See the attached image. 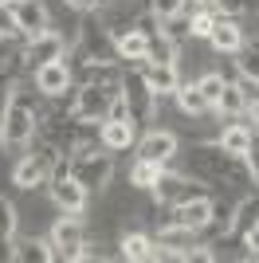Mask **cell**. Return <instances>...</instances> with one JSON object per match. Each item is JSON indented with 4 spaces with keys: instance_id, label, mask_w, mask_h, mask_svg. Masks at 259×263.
Instances as JSON below:
<instances>
[{
    "instance_id": "cell-1",
    "label": "cell",
    "mask_w": 259,
    "mask_h": 263,
    "mask_svg": "<svg viewBox=\"0 0 259 263\" xmlns=\"http://www.w3.org/2000/svg\"><path fill=\"white\" fill-rule=\"evenodd\" d=\"M193 173L200 181H212V185H236V189L251 185L248 161L239 154H228L220 142H205L193 149Z\"/></svg>"
},
{
    "instance_id": "cell-2",
    "label": "cell",
    "mask_w": 259,
    "mask_h": 263,
    "mask_svg": "<svg viewBox=\"0 0 259 263\" xmlns=\"http://www.w3.org/2000/svg\"><path fill=\"white\" fill-rule=\"evenodd\" d=\"M35 126H40V114H35L32 99L16 87L12 99H8L4 118H0V145H4L8 154H24V149L35 142Z\"/></svg>"
},
{
    "instance_id": "cell-3",
    "label": "cell",
    "mask_w": 259,
    "mask_h": 263,
    "mask_svg": "<svg viewBox=\"0 0 259 263\" xmlns=\"http://www.w3.org/2000/svg\"><path fill=\"white\" fill-rule=\"evenodd\" d=\"M55 165H59V154H55L47 142L28 145V149L20 154V161L12 165V185L24 189V193H32V189H40V185H47V181H51Z\"/></svg>"
},
{
    "instance_id": "cell-4",
    "label": "cell",
    "mask_w": 259,
    "mask_h": 263,
    "mask_svg": "<svg viewBox=\"0 0 259 263\" xmlns=\"http://www.w3.org/2000/svg\"><path fill=\"white\" fill-rule=\"evenodd\" d=\"M122 90L118 87H106V83H75L71 87V106L67 114L75 122H106V110H110V99Z\"/></svg>"
},
{
    "instance_id": "cell-5",
    "label": "cell",
    "mask_w": 259,
    "mask_h": 263,
    "mask_svg": "<svg viewBox=\"0 0 259 263\" xmlns=\"http://www.w3.org/2000/svg\"><path fill=\"white\" fill-rule=\"evenodd\" d=\"M67 165H71V173H75L90 193H102V189L110 185V177H114V157H110L106 145L75 149V154L67 157Z\"/></svg>"
},
{
    "instance_id": "cell-6",
    "label": "cell",
    "mask_w": 259,
    "mask_h": 263,
    "mask_svg": "<svg viewBox=\"0 0 259 263\" xmlns=\"http://www.w3.org/2000/svg\"><path fill=\"white\" fill-rule=\"evenodd\" d=\"M122 99L130 102V114H134L138 126L153 122V114H157V95H153V87L145 83L138 63H130L126 71H122Z\"/></svg>"
},
{
    "instance_id": "cell-7",
    "label": "cell",
    "mask_w": 259,
    "mask_h": 263,
    "mask_svg": "<svg viewBox=\"0 0 259 263\" xmlns=\"http://www.w3.org/2000/svg\"><path fill=\"white\" fill-rule=\"evenodd\" d=\"M47 193H51V200H55L63 212H83V209H86V197H90V189H86L83 181L71 173L67 157H59L51 181H47Z\"/></svg>"
},
{
    "instance_id": "cell-8",
    "label": "cell",
    "mask_w": 259,
    "mask_h": 263,
    "mask_svg": "<svg viewBox=\"0 0 259 263\" xmlns=\"http://www.w3.org/2000/svg\"><path fill=\"white\" fill-rule=\"evenodd\" d=\"M150 193L157 197V204H181V200H189V197H205L208 185L193 173H177V169L165 165L161 177H157V185H153Z\"/></svg>"
},
{
    "instance_id": "cell-9",
    "label": "cell",
    "mask_w": 259,
    "mask_h": 263,
    "mask_svg": "<svg viewBox=\"0 0 259 263\" xmlns=\"http://www.w3.org/2000/svg\"><path fill=\"white\" fill-rule=\"evenodd\" d=\"M51 248H55V259H83V243H86V232H83V220L79 212H63V216L51 224Z\"/></svg>"
},
{
    "instance_id": "cell-10",
    "label": "cell",
    "mask_w": 259,
    "mask_h": 263,
    "mask_svg": "<svg viewBox=\"0 0 259 263\" xmlns=\"http://www.w3.org/2000/svg\"><path fill=\"white\" fill-rule=\"evenodd\" d=\"M32 79H35V90L47 95V99H63L67 90L75 87V75H71V63H67V59H51V63L35 67Z\"/></svg>"
},
{
    "instance_id": "cell-11",
    "label": "cell",
    "mask_w": 259,
    "mask_h": 263,
    "mask_svg": "<svg viewBox=\"0 0 259 263\" xmlns=\"http://www.w3.org/2000/svg\"><path fill=\"white\" fill-rule=\"evenodd\" d=\"M51 59H67V40L59 32H47L43 35H32L28 44H24V67H43V63H51Z\"/></svg>"
},
{
    "instance_id": "cell-12",
    "label": "cell",
    "mask_w": 259,
    "mask_h": 263,
    "mask_svg": "<svg viewBox=\"0 0 259 263\" xmlns=\"http://www.w3.org/2000/svg\"><path fill=\"white\" fill-rule=\"evenodd\" d=\"M177 224H189V228H200L208 232L216 224V204H212V193H205V197H189L181 200V204H173V216Z\"/></svg>"
},
{
    "instance_id": "cell-13",
    "label": "cell",
    "mask_w": 259,
    "mask_h": 263,
    "mask_svg": "<svg viewBox=\"0 0 259 263\" xmlns=\"http://www.w3.org/2000/svg\"><path fill=\"white\" fill-rule=\"evenodd\" d=\"M12 12H16V24H20V35L32 40V35H43L51 28V12L43 0H12Z\"/></svg>"
},
{
    "instance_id": "cell-14",
    "label": "cell",
    "mask_w": 259,
    "mask_h": 263,
    "mask_svg": "<svg viewBox=\"0 0 259 263\" xmlns=\"http://www.w3.org/2000/svg\"><path fill=\"white\" fill-rule=\"evenodd\" d=\"M177 134H169V130H150L145 138H138V157H150V161H157V165H169L173 157H177Z\"/></svg>"
},
{
    "instance_id": "cell-15",
    "label": "cell",
    "mask_w": 259,
    "mask_h": 263,
    "mask_svg": "<svg viewBox=\"0 0 259 263\" xmlns=\"http://www.w3.org/2000/svg\"><path fill=\"white\" fill-rule=\"evenodd\" d=\"M208 44H212L216 51L236 55V51H239V44H244V28L236 24V16H224V12H216V24H212V32H208Z\"/></svg>"
},
{
    "instance_id": "cell-16",
    "label": "cell",
    "mask_w": 259,
    "mask_h": 263,
    "mask_svg": "<svg viewBox=\"0 0 259 263\" xmlns=\"http://www.w3.org/2000/svg\"><path fill=\"white\" fill-rule=\"evenodd\" d=\"M141 75H145V83L153 87V95L157 99H165V95H177V87H181V75H177V63H138Z\"/></svg>"
},
{
    "instance_id": "cell-17",
    "label": "cell",
    "mask_w": 259,
    "mask_h": 263,
    "mask_svg": "<svg viewBox=\"0 0 259 263\" xmlns=\"http://www.w3.org/2000/svg\"><path fill=\"white\" fill-rule=\"evenodd\" d=\"M114 51H118V59H126V63H145L150 35L141 32V28H126V32L114 35Z\"/></svg>"
},
{
    "instance_id": "cell-18",
    "label": "cell",
    "mask_w": 259,
    "mask_h": 263,
    "mask_svg": "<svg viewBox=\"0 0 259 263\" xmlns=\"http://www.w3.org/2000/svg\"><path fill=\"white\" fill-rule=\"evenodd\" d=\"M102 145H106L110 154H122V149H130V145H138V122L106 118L102 122Z\"/></svg>"
},
{
    "instance_id": "cell-19",
    "label": "cell",
    "mask_w": 259,
    "mask_h": 263,
    "mask_svg": "<svg viewBox=\"0 0 259 263\" xmlns=\"http://www.w3.org/2000/svg\"><path fill=\"white\" fill-rule=\"evenodd\" d=\"M212 110L220 118H244L248 114V90L239 87V83H224V90H220V99H216Z\"/></svg>"
},
{
    "instance_id": "cell-20",
    "label": "cell",
    "mask_w": 259,
    "mask_h": 263,
    "mask_svg": "<svg viewBox=\"0 0 259 263\" xmlns=\"http://www.w3.org/2000/svg\"><path fill=\"white\" fill-rule=\"evenodd\" d=\"M12 259L16 263H51L55 259V248L51 240H12Z\"/></svg>"
},
{
    "instance_id": "cell-21",
    "label": "cell",
    "mask_w": 259,
    "mask_h": 263,
    "mask_svg": "<svg viewBox=\"0 0 259 263\" xmlns=\"http://www.w3.org/2000/svg\"><path fill=\"white\" fill-rule=\"evenodd\" d=\"M251 134H255V126H251V122H236V118H232L216 142L224 145L228 154H239V157H244V154H248V145H251Z\"/></svg>"
},
{
    "instance_id": "cell-22",
    "label": "cell",
    "mask_w": 259,
    "mask_h": 263,
    "mask_svg": "<svg viewBox=\"0 0 259 263\" xmlns=\"http://www.w3.org/2000/svg\"><path fill=\"white\" fill-rule=\"evenodd\" d=\"M173 99H177V106H181L184 114H193V118H196V114H208V110H212V102L205 99V90L196 87V83H181Z\"/></svg>"
},
{
    "instance_id": "cell-23",
    "label": "cell",
    "mask_w": 259,
    "mask_h": 263,
    "mask_svg": "<svg viewBox=\"0 0 259 263\" xmlns=\"http://www.w3.org/2000/svg\"><path fill=\"white\" fill-rule=\"evenodd\" d=\"M236 67H239V75H244V83H255L259 87V40H244L239 44Z\"/></svg>"
},
{
    "instance_id": "cell-24",
    "label": "cell",
    "mask_w": 259,
    "mask_h": 263,
    "mask_svg": "<svg viewBox=\"0 0 259 263\" xmlns=\"http://www.w3.org/2000/svg\"><path fill=\"white\" fill-rule=\"evenodd\" d=\"M161 169H165V165L150 161V157H134V165H130V185H134V189H145V193H150V189L157 185Z\"/></svg>"
},
{
    "instance_id": "cell-25",
    "label": "cell",
    "mask_w": 259,
    "mask_h": 263,
    "mask_svg": "<svg viewBox=\"0 0 259 263\" xmlns=\"http://www.w3.org/2000/svg\"><path fill=\"white\" fill-rule=\"evenodd\" d=\"M122 259H153V236H145V232H126L118 243Z\"/></svg>"
},
{
    "instance_id": "cell-26",
    "label": "cell",
    "mask_w": 259,
    "mask_h": 263,
    "mask_svg": "<svg viewBox=\"0 0 259 263\" xmlns=\"http://www.w3.org/2000/svg\"><path fill=\"white\" fill-rule=\"evenodd\" d=\"M184 12H189V32H193L196 40H208V32H212V24H216V12L212 8H200L196 0H189Z\"/></svg>"
},
{
    "instance_id": "cell-27",
    "label": "cell",
    "mask_w": 259,
    "mask_h": 263,
    "mask_svg": "<svg viewBox=\"0 0 259 263\" xmlns=\"http://www.w3.org/2000/svg\"><path fill=\"white\" fill-rule=\"evenodd\" d=\"M145 59H150V63H177V44L165 35V28L157 35H150V55H145Z\"/></svg>"
},
{
    "instance_id": "cell-28",
    "label": "cell",
    "mask_w": 259,
    "mask_h": 263,
    "mask_svg": "<svg viewBox=\"0 0 259 263\" xmlns=\"http://www.w3.org/2000/svg\"><path fill=\"white\" fill-rule=\"evenodd\" d=\"M224 83H228V79L220 75V71H208V75H200V79H196V87L205 90V99L212 102V106H216V99H220V90H224Z\"/></svg>"
},
{
    "instance_id": "cell-29",
    "label": "cell",
    "mask_w": 259,
    "mask_h": 263,
    "mask_svg": "<svg viewBox=\"0 0 259 263\" xmlns=\"http://www.w3.org/2000/svg\"><path fill=\"white\" fill-rule=\"evenodd\" d=\"M0 240H16V209L8 197H0Z\"/></svg>"
},
{
    "instance_id": "cell-30",
    "label": "cell",
    "mask_w": 259,
    "mask_h": 263,
    "mask_svg": "<svg viewBox=\"0 0 259 263\" xmlns=\"http://www.w3.org/2000/svg\"><path fill=\"white\" fill-rule=\"evenodd\" d=\"M161 28H165V35H169L173 44H181V40H189V35H193V32H189V12H177V16H173V20H165Z\"/></svg>"
},
{
    "instance_id": "cell-31",
    "label": "cell",
    "mask_w": 259,
    "mask_h": 263,
    "mask_svg": "<svg viewBox=\"0 0 259 263\" xmlns=\"http://www.w3.org/2000/svg\"><path fill=\"white\" fill-rule=\"evenodd\" d=\"M184 4H189V0H150V12L165 24V20H173L177 12H184Z\"/></svg>"
},
{
    "instance_id": "cell-32",
    "label": "cell",
    "mask_w": 259,
    "mask_h": 263,
    "mask_svg": "<svg viewBox=\"0 0 259 263\" xmlns=\"http://www.w3.org/2000/svg\"><path fill=\"white\" fill-rule=\"evenodd\" d=\"M0 40H20V24H16L12 4H0Z\"/></svg>"
},
{
    "instance_id": "cell-33",
    "label": "cell",
    "mask_w": 259,
    "mask_h": 263,
    "mask_svg": "<svg viewBox=\"0 0 259 263\" xmlns=\"http://www.w3.org/2000/svg\"><path fill=\"white\" fill-rule=\"evenodd\" d=\"M244 161H248L251 185H255V193H259V130L251 134V145H248V154H244Z\"/></svg>"
},
{
    "instance_id": "cell-34",
    "label": "cell",
    "mask_w": 259,
    "mask_h": 263,
    "mask_svg": "<svg viewBox=\"0 0 259 263\" xmlns=\"http://www.w3.org/2000/svg\"><path fill=\"white\" fill-rule=\"evenodd\" d=\"M244 248H248V255H251V259L259 255V220L251 224L248 232H244Z\"/></svg>"
},
{
    "instance_id": "cell-35",
    "label": "cell",
    "mask_w": 259,
    "mask_h": 263,
    "mask_svg": "<svg viewBox=\"0 0 259 263\" xmlns=\"http://www.w3.org/2000/svg\"><path fill=\"white\" fill-rule=\"evenodd\" d=\"M220 8H224V16H236V12H244V0H216Z\"/></svg>"
},
{
    "instance_id": "cell-36",
    "label": "cell",
    "mask_w": 259,
    "mask_h": 263,
    "mask_svg": "<svg viewBox=\"0 0 259 263\" xmlns=\"http://www.w3.org/2000/svg\"><path fill=\"white\" fill-rule=\"evenodd\" d=\"M67 8H75V12H90V8H98V0H63Z\"/></svg>"
},
{
    "instance_id": "cell-37",
    "label": "cell",
    "mask_w": 259,
    "mask_h": 263,
    "mask_svg": "<svg viewBox=\"0 0 259 263\" xmlns=\"http://www.w3.org/2000/svg\"><path fill=\"white\" fill-rule=\"evenodd\" d=\"M248 118H251V126L259 130V99H248Z\"/></svg>"
},
{
    "instance_id": "cell-38",
    "label": "cell",
    "mask_w": 259,
    "mask_h": 263,
    "mask_svg": "<svg viewBox=\"0 0 259 263\" xmlns=\"http://www.w3.org/2000/svg\"><path fill=\"white\" fill-rule=\"evenodd\" d=\"M0 4H12V0H0Z\"/></svg>"
},
{
    "instance_id": "cell-39",
    "label": "cell",
    "mask_w": 259,
    "mask_h": 263,
    "mask_svg": "<svg viewBox=\"0 0 259 263\" xmlns=\"http://www.w3.org/2000/svg\"><path fill=\"white\" fill-rule=\"evenodd\" d=\"M196 4H205V0H196Z\"/></svg>"
}]
</instances>
